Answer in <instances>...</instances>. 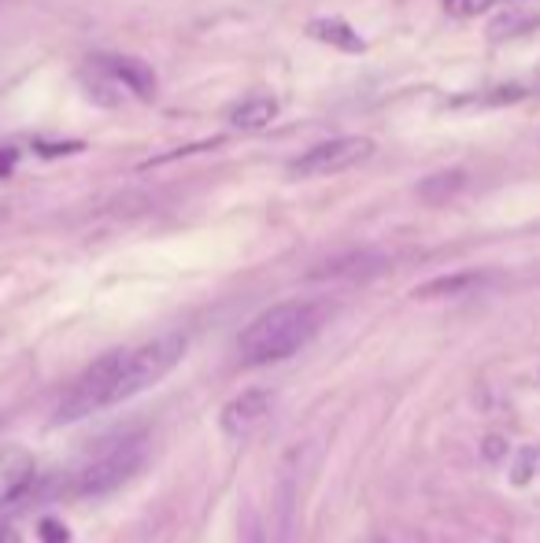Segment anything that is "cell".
I'll use <instances>...</instances> for the list:
<instances>
[{"label":"cell","instance_id":"cell-14","mask_svg":"<svg viewBox=\"0 0 540 543\" xmlns=\"http://www.w3.org/2000/svg\"><path fill=\"white\" fill-rule=\"evenodd\" d=\"M500 0H444V8H448V15H455V19H478V15L492 12Z\"/></svg>","mask_w":540,"mask_h":543},{"label":"cell","instance_id":"cell-17","mask_svg":"<svg viewBox=\"0 0 540 543\" xmlns=\"http://www.w3.org/2000/svg\"><path fill=\"white\" fill-rule=\"evenodd\" d=\"M37 536H41V543H71V532H67V525L56 518H45L41 525H37Z\"/></svg>","mask_w":540,"mask_h":543},{"label":"cell","instance_id":"cell-15","mask_svg":"<svg viewBox=\"0 0 540 543\" xmlns=\"http://www.w3.org/2000/svg\"><path fill=\"white\" fill-rule=\"evenodd\" d=\"M478 281V274H455V278H441V281H430L426 289H418L415 296H444V292H459V289H467V285H474Z\"/></svg>","mask_w":540,"mask_h":543},{"label":"cell","instance_id":"cell-19","mask_svg":"<svg viewBox=\"0 0 540 543\" xmlns=\"http://www.w3.org/2000/svg\"><path fill=\"white\" fill-rule=\"evenodd\" d=\"M248 543H267V540H263V532H252V540Z\"/></svg>","mask_w":540,"mask_h":543},{"label":"cell","instance_id":"cell-12","mask_svg":"<svg viewBox=\"0 0 540 543\" xmlns=\"http://www.w3.org/2000/svg\"><path fill=\"white\" fill-rule=\"evenodd\" d=\"M463 189V174L459 170H452V174H437V178L422 181V196L430 200V204H441L444 196H455Z\"/></svg>","mask_w":540,"mask_h":543},{"label":"cell","instance_id":"cell-11","mask_svg":"<svg viewBox=\"0 0 540 543\" xmlns=\"http://www.w3.org/2000/svg\"><path fill=\"white\" fill-rule=\"evenodd\" d=\"M311 34L319 37V41H326V45H337V49L344 52H363V37H359L352 26L337 23V19H330V23H311Z\"/></svg>","mask_w":540,"mask_h":543},{"label":"cell","instance_id":"cell-16","mask_svg":"<svg viewBox=\"0 0 540 543\" xmlns=\"http://www.w3.org/2000/svg\"><path fill=\"white\" fill-rule=\"evenodd\" d=\"M507 436L504 433H489L485 440H481V455H485V462H504L507 459Z\"/></svg>","mask_w":540,"mask_h":543},{"label":"cell","instance_id":"cell-10","mask_svg":"<svg viewBox=\"0 0 540 543\" xmlns=\"http://www.w3.org/2000/svg\"><path fill=\"white\" fill-rule=\"evenodd\" d=\"M274 119H278V100L263 97V93H256V97H245L241 104H234V108H230V126H234V130H245V133L267 130Z\"/></svg>","mask_w":540,"mask_h":543},{"label":"cell","instance_id":"cell-2","mask_svg":"<svg viewBox=\"0 0 540 543\" xmlns=\"http://www.w3.org/2000/svg\"><path fill=\"white\" fill-rule=\"evenodd\" d=\"M185 348H189V340L182 333H167V337L148 340L137 351H130L123 362V374H119V385L111 392V403H123V399L137 396V392L152 388L156 381H163L182 362Z\"/></svg>","mask_w":540,"mask_h":543},{"label":"cell","instance_id":"cell-5","mask_svg":"<svg viewBox=\"0 0 540 543\" xmlns=\"http://www.w3.org/2000/svg\"><path fill=\"white\" fill-rule=\"evenodd\" d=\"M141 466H145V440H123V444H115L104 459H97L78 477V492L108 495L115 488H123Z\"/></svg>","mask_w":540,"mask_h":543},{"label":"cell","instance_id":"cell-1","mask_svg":"<svg viewBox=\"0 0 540 543\" xmlns=\"http://www.w3.org/2000/svg\"><path fill=\"white\" fill-rule=\"evenodd\" d=\"M319 333V307L315 303H278L263 311L252 326L241 333V362L248 366H267V362H282L304 348L307 340Z\"/></svg>","mask_w":540,"mask_h":543},{"label":"cell","instance_id":"cell-13","mask_svg":"<svg viewBox=\"0 0 540 543\" xmlns=\"http://www.w3.org/2000/svg\"><path fill=\"white\" fill-rule=\"evenodd\" d=\"M537 462H540L537 447H522L515 466H511V484H515V488H526V484L533 481V473H537Z\"/></svg>","mask_w":540,"mask_h":543},{"label":"cell","instance_id":"cell-4","mask_svg":"<svg viewBox=\"0 0 540 543\" xmlns=\"http://www.w3.org/2000/svg\"><path fill=\"white\" fill-rule=\"evenodd\" d=\"M374 156V141L370 137H333L322 145H311L307 152H300V159H293L296 178H330V174H344V170L359 167Z\"/></svg>","mask_w":540,"mask_h":543},{"label":"cell","instance_id":"cell-6","mask_svg":"<svg viewBox=\"0 0 540 543\" xmlns=\"http://www.w3.org/2000/svg\"><path fill=\"white\" fill-rule=\"evenodd\" d=\"M37 462L34 455L19 444L0 447V510L15 507L19 499L34 492Z\"/></svg>","mask_w":540,"mask_h":543},{"label":"cell","instance_id":"cell-20","mask_svg":"<svg viewBox=\"0 0 540 543\" xmlns=\"http://www.w3.org/2000/svg\"><path fill=\"white\" fill-rule=\"evenodd\" d=\"M363 543H389L385 536H370V540H363Z\"/></svg>","mask_w":540,"mask_h":543},{"label":"cell","instance_id":"cell-3","mask_svg":"<svg viewBox=\"0 0 540 543\" xmlns=\"http://www.w3.org/2000/svg\"><path fill=\"white\" fill-rule=\"evenodd\" d=\"M126 355H130V351H108V355H100L86 374L74 381L71 392L60 399V407H56V414H52V422L71 425V422L89 418V414L100 411V407H111V392H115V385H119Z\"/></svg>","mask_w":540,"mask_h":543},{"label":"cell","instance_id":"cell-18","mask_svg":"<svg viewBox=\"0 0 540 543\" xmlns=\"http://www.w3.org/2000/svg\"><path fill=\"white\" fill-rule=\"evenodd\" d=\"M0 543H23V540H19V532L12 525H0Z\"/></svg>","mask_w":540,"mask_h":543},{"label":"cell","instance_id":"cell-7","mask_svg":"<svg viewBox=\"0 0 540 543\" xmlns=\"http://www.w3.org/2000/svg\"><path fill=\"white\" fill-rule=\"evenodd\" d=\"M270 403H274V392L270 388H248V392H241L237 399H230L226 407H222V433L226 436H245L252 433L263 418H267Z\"/></svg>","mask_w":540,"mask_h":543},{"label":"cell","instance_id":"cell-8","mask_svg":"<svg viewBox=\"0 0 540 543\" xmlns=\"http://www.w3.org/2000/svg\"><path fill=\"white\" fill-rule=\"evenodd\" d=\"M100 67L119 82L123 93H134V97L141 100H148L156 93V74H152V67L134 60V56H108V60H100Z\"/></svg>","mask_w":540,"mask_h":543},{"label":"cell","instance_id":"cell-9","mask_svg":"<svg viewBox=\"0 0 540 543\" xmlns=\"http://www.w3.org/2000/svg\"><path fill=\"white\" fill-rule=\"evenodd\" d=\"M385 259L374 252H348V255H337L330 263H322L311 278H333V281H363V278H374Z\"/></svg>","mask_w":540,"mask_h":543}]
</instances>
